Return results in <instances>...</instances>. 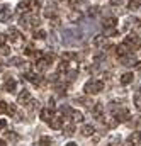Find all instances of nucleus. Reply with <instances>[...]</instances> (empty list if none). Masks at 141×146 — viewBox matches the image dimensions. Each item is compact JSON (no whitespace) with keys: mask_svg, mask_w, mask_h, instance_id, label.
I'll return each instance as SVG.
<instances>
[{"mask_svg":"<svg viewBox=\"0 0 141 146\" xmlns=\"http://www.w3.org/2000/svg\"><path fill=\"white\" fill-rule=\"evenodd\" d=\"M39 7H41L39 0H21L17 5V10L21 14H36Z\"/></svg>","mask_w":141,"mask_h":146,"instance_id":"1","label":"nucleus"},{"mask_svg":"<svg viewBox=\"0 0 141 146\" xmlns=\"http://www.w3.org/2000/svg\"><path fill=\"white\" fill-rule=\"evenodd\" d=\"M104 90V82L102 80H88L87 83H85V87H83V92L87 94V95H95V94H100Z\"/></svg>","mask_w":141,"mask_h":146,"instance_id":"2","label":"nucleus"},{"mask_svg":"<svg viewBox=\"0 0 141 146\" xmlns=\"http://www.w3.org/2000/svg\"><path fill=\"white\" fill-rule=\"evenodd\" d=\"M19 24H21V27H24V29H34L39 26V19L36 17L34 14H24L21 19H19Z\"/></svg>","mask_w":141,"mask_h":146,"instance_id":"3","label":"nucleus"},{"mask_svg":"<svg viewBox=\"0 0 141 146\" xmlns=\"http://www.w3.org/2000/svg\"><path fill=\"white\" fill-rule=\"evenodd\" d=\"M124 44H126V48L131 53H134V51H138L141 48V39L136 34H129L128 37H124Z\"/></svg>","mask_w":141,"mask_h":146,"instance_id":"4","label":"nucleus"},{"mask_svg":"<svg viewBox=\"0 0 141 146\" xmlns=\"http://www.w3.org/2000/svg\"><path fill=\"white\" fill-rule=\"evenodd\" d=\"M119 61L122 66H133L136 65V58H134V53H126L122 56H119Z\"/></svg>","mask_w":141,"mask_h":146,"instance_id":"5","label":"nucleus"},{"mask_svg":"<svg viewBox=\"0 0 141 146\" xmlns=\"http://www.w3.org/2000/svg\"><path fill=\"white\" fill-rule=\"evenodd\" d=\"M90 109H92V114H94V117H95L97 121H104V119H106V117H104V106H102L100 102H99V104H94Z\"/></svg>","mask_w":141,"mask_h":146,"instance_id":"6","label":"nucleus"},{"mask_svg":"<svg viewBox=\"0 0 141 146\" xmlns=\"http://www.w3.org/2000/svg\"><path fill=\"white\" fill-rule=\"evenodd\" d=\"M26 78L31 82V83H34V85H43V76L39 75V72H26Z\"/></svg>","mask_w":141,"mask_h":146,"instance_id":"7","label":"nucleus"},{"mask_svg":"<svg viewBox=\"0 0 141 146\" xmlns=\"http://www.w3.org/2000/svg\"><path fill=\"white\" fill-rule=\"evenodd\" d=\"M12 15L10 5H0V22H9Z\"/></svg>","mask_w":141,"mask_h":146,"instance_id":"8","label":"nucleus"},{"mask_svg":"<svg viewBox=\"0 0 141 146\" xmlns=\"http://www.w3.org/2000/svg\"><path fill=\"white\" fill-rule=\"evenodd\" d=\"M9 37H10V42L12 44H21L22 42V34L17 29H14V27L9 29Z\"/></svg>","mask_w":141,"mask_h":146,"instance_id":"9","label":"nucleus"},{"mask_svg":"<svg viewBox=\"0 0 141 146\" xmlns=\"http://www.w3.org/2000/svg\"><path fill=\"white\" fill-rule=\"evenodd\" d=\"M43 15H44L46 19H49V21H51V19L56 15V5H55V3H48V5H46V9H44V12H43Z\"/></svg>","mask_w":141,"mask_h":146,"instance_id":"10","label":"nucleus"},{"mask_svg":"<svg viewBox=\"0 0 141 146\" xmlns=\"http://www.w3.org/2000/svg\"><path fill=\"white\" fill-rule=\"evenodd\" d=\"M55 117V112H53V109L51 107H44V109H41V119L43 121H49V119H53Z\"/></svg>","mask_w":141,"mask_h":146,"instance_id":"11","label":"nucleus"},{"mask_svg":"<svg viewBox=\"0 0 141 146\" xmlns=\"http://www.w3.org/2000/svg\"><path fill=\"white\" fill-rule=\"evenodd\" d=\"M15 87H17V83H15V80L10 76V78H7L5 80V83H3V90L5 92H14L15 90Z\"/></svg>","mask_w":141,"mask_h":146,"instance_id":"12","label":"nucleus"},{"mask_svg":"<svg viewBox=\"0 0 141 146\" xmlns=\"http://www.w3.org/2000/svg\"><path fill=\"white\" fill-rule=\"evenodd\" d=\"M29 99H31V94H29L27 90H21V94H19V97H17V102H19L21 106H26Z\"/></svg>","mask_w":141,"mask_h":146,"instance_id":"13","label":"nucleus"},{"mask_svg":"<svg viewBox=\"0 0 141 146\" xmlns=\"http://www.w3.org/2000/svg\"><path fill=\"white\" fill-rule=\"evenodd\" d=\"M48 122H49V127L51 129H61V126H63V119L61 117H53Z\"/></svg>","mask_w":141,"mask_h":146,"instance_id":"14","label":"nucleus"},{"mask_svg":"<svg viewBox=\"0 0 141 146\" xmlns=\"http://www.w3.org/2000/svg\"><path fill=\"white\" fill-rule=\"evenodd\" d=\"M80 133H82V136L88 138V136H92V134L95 133V129H94V126H90V124H83L82 129H80Z\"/></svg>","mask_w":141,"mask_h":146,"instance_id":"15","label":"nucleus"},{"mask_svg":"<svg viewBox=\"0 0 141 146\" xmlns=\"http://www.w3.org/2000/svg\"><path fill=\"white\" fill-rule=\"evenodd\" d=\"M119 109H122V102H117V100H114V102H110V104L107 106V110H109L112 115H114Z\"/></svg>","mask_w":141,"mask_h":146,"instance_id":"16","label":"nucleus"},{"mask_svg":"<svg viewBox=\"0 0 141 146\" xmlns=\"http://www.w3.org/2000/svg\"><path fill=\"white\" fill-rule=\"evenodd\" d=\"M140 133H133V134H129L128 136V145L129 146H136V145H140Z\"/></svg>","mask_w":141,"mask_h":146,"instance_id":"17","label":"nucleus"},{"mask_svg":"<svg viewBox=\"0 0 141 146\" xmlns=\"http://www.w3.org/2000/svg\"><path fill=\"white\" fill-rule=\"evenodd\" d=\"M133 80H134V75L131 72L124 73V75L121 76V85H129V83H133Z\"/></svg>","mask_w":141,"mask_h":146,"instance_id":"18","label":"nucleus"},{"mask_svg":"<svg viewBox=\"0 0 141 146\" xmlns=\"http://www.w3.org/2000/svg\"><path fill=\"white\" fill-rule=\"evenodd\" d=\"M61 129H63V134H65V136H71V134L75 133V124H73V122L63 124V126H61Z\"/></svg>","mask_w":141,"mask_h":146,"instance_id":"19","label":"nucleus"},{"mask_svg":"<svg viewBox=\"0 0 141 146\" xmlns=\"http://www.w3.org/2000/svg\"><path fill=\"white\" fill-rule=\"evenodd\" d=\"M94 44L97 46V48H106V44H107V37L104 36V34H99V36H95V39H94Z\"/></svg>","mask_w":141,"mask_h":146,"instance_id":"20","label":"nucleus"},{"mask_svg":"<svg viewBox=\"0 0 141 146\" xmlns=\"http://www.w3.org/2000/svg\"><path fill=\"white\" fill-rule=\"evenodd\" d=\"M114 49H116L117 58H119V56H122V54H126V53H131V51L126 48V44H124V42H122V44H119V46H114Z\"/></svg>","mask_w":141,"mask_h":146,"instance_id":"21","label":"nucleus"},{"mask_svg":"<svg viewBox=\"0 0 141 146\" xmlns=\"http://www.w3.org/2000/svg\"><path fill=\"white\" fill-rule=\"evenodd\" d=\"M104 29H107V27H116L117 26V19L116 17H107V19H104Z\"/></svg>","mask_w":141,"mask_h":146,"instance_id":"22","label":"nucleus"},{"mask_svg":"<svg viewBox=\"0 0 141 146\" xmlns=\"http://www.w3.org/2000/svg\"><path fill=\"white\" fill-rule=\"evenodd\" d=\"M26 107H27L29 112H34V110L39 109V102H37V100H33V99H29L27 104H26Z\"/></svg>","mask_w":141,"mask_h":146,"instance_id":"23","label":"nucleus"},{"mask_svg":"<svg viewBox=\"0 0 141 146\" xmlns=\"http://www.w3.org/2000/svg\"><path fill=\"white\" fill-rule=\"evenodd\" d=\"M70 114H71V117H73L75 122H82V121H83V112H80V110H71Z\"/></svg>","mask_w":141,"mask_h":146,"instance_id":"24","label":"nucleus"},{"mask_svg":"<svg viewBox=\"0 0 141 146\" xmlns=\"http://www.w3.org/2000/svg\"><path fill=\"white\" fill-rule=\"evenodd\" d=\"M68 19L73 21V22H76L78 19H82V12L80 10H71L70 14H68Z\"/></svg>","mask_w":141,"mask_h":146,"instance_id":"25","label":"nucleus"},{"mask_svg":"<svg viewBox=\"0 0 141 146\" xmlns=\"http://www.w3.org/2000/svg\"><path fill=\"white\" fill-rule=\"evenodd\" d=\"M56 72H58V73H67V72H68V61H67V60L60 61V65H58Z\"/></svg>","mask_w":141,"mask_h":146,"instance_id":"26","label":"nucleus"},{"mask_svg":"<svg viewBox=\"0 0 141 146\" xmlns=\"http://www.w3.org/2000/svg\"><path fill=\"white\" fill-rule=\"evenodd\" d=\"M75 102H76V104H83L85 107H92V106H94V104H92V100H90L88 97H80V99H76Z\"/></svg>","mask_w":141,"mask_h":146,"instance_id":"27","label":"nucleus"},{"mask_svg":"<svg viewBox=\"0 0 141 146\" xmlns=\"http://www.w3.org/2000/svg\"><path fill=\"white\" fill-rule=\"evenodd\" d=\"M9 65H14V66H21V65H26V63H24V60H22V58L15 56V58H10Z\"/></svg>","mask_w":141,"mask_h":146,"instance_id":"28","label":"nucleus"},{"mask_svg":"<svg viewBox=\"0 0 141 146\" xmlns=\"http://www.w3.org/2000/svg\"><path fill=\"white\" fill-rule=\"evenodd\" d=\"M131 27H133L134 31H140V29H141V19L133 17V19H131Z\"/></svg>","mask_w":141,"mask_h":146,"instance_id":"29","label":"nucleus"},{"mask_svg":"<svg viewBox=\"0 0 141 146\" xmlns=\"http://www.w3.org/2000/svg\"><path fill=\"white\" fill-rule=\"evenodd\" d=\"M134 106H136V109L141 112V90H138L136 95H134Z\"/></svg>","mask_w":141,"mask_h":146,"instance_id":"30","label":"nucleus"},{"mask_svg":"<svg viewBox=\"0 0 141 146\" xmlns=\"http://www.w3.org/2000/svg\"><path fill=\"white\" fill-rule=\"evenodd\" d=\"M51 145H53V139H51V138L43 136V138L39 139V146H51Z\"/></svg>","mask_w":141,"mask_h":146,"instance_id":"31","label":"nucleus"},{"mask_svg":"<svg viewBox=\"0 0 141 146\" xmlns=\"http://www.w3.org/2000/svg\"><path fill=\"white\" fill-rule=\"evenodd\" d=\"M34 39H46V33L43 29H36L34 31Z\"/></svg>","mask_w":141,"mask_h":146,"instance_id":"32","label":"nucleus"},{"mask_svg":"<svg viewBox=\"0 0 141 146\" xmlns=\"http://www.w3.org/2000/svg\"><path fill=\"white\" fill-rule=\"evenodd\" d=\"M5 114H9V115H15V106H14V104H7V110H5Z\"/></svg>","mask_w":141,"mask_h":146,"instance_id":"33","label":"nucleus"},{"mask_svg":"<svg viewBox=\"0 0 141 146\" xmlns=\"http://www.w3.org/2000/svg\"><path fill=\"white\" fill-rule=\"evenodd\" d=\"M138 7H140V0H131V2H129V9H131V10H134V9H138Z\"/></svg>","mask_w":141,"mask_h":146,"instance_id":"34","label":"nucleus"},{"mask_svg":"<svg viewBox=\"0 0 141 146\" xmlns=\"http://www.w3.org/2000/svg\"><path fill=\"white\" fill-rule=\"evenodd\" d=\"M71 110L68 109V107H65V106H63V107H60V114H61V115H67V114H70Z\"/></svg>","mask_w":141,"mask_h":146,"instance_id":"35","label":"nucleus"},{"mask_svg":"<svg viewBox=\"0 0 141 146\" xmlns=\"http://www.w3.org/2000/svg\"><path fill=\"white\" fill-rule=\"evenodd\" d=\"M7 110V102H3V100H0V114H3Z\"/></svg>","mask_w":141,"mask_h":146,"instance_id":"36","label":"nucleus"},{"mask_svg":"<svg viewBox=\"0 0 141 146\" xmlns=\"http://www.w3.org/2000/svg\"><path fill=\"white\" fill-rule=\"evenodd\" d=\"M5 42H7V37H5V34L0 33V46H5Z\"/></svg>","mask_w":141,"mask_h":146,"instance_id":"37","label":"nucleus"},{"mask_svg":"<svg viewBox=\"0 0 141 146\" xmlns=\"http://www.w3.org/2000/svg\"><path fill=\"white\" fill-rule=\"evenodd\" d=\"M9 48H5V46H0V54H9Z\"/></svg>","mask_w":141,"mask_h":146,"instance_id":"38","label":"nucleus"},{"mask_svg":"<svg viewBox=\"0 0 141 146\" xmlns=\"http://www.w3.org/2000/svg\"><path fill=\"white\" fill-rule=\"evenodd\" d=\"M5 138H7V139H14V141L17 139V136H15V134H12V133H7V134H5Z\"/></svg>","mask_w":141,"mask_h":146,"instance_id":"39","label":"nucleus"},{"mask_svg":"<svg viewBox=\"0 0 141 146\" xmlns=\"http://www.w3.org/2000/svg\"><path fill=\"white\" fill-rule=\"evenodd\" d=\"M5 126H7V121L5 119H0V129H3Z\"/></svg>","mask_w":141,"mask_h":146,"instance_id":"40","label":"nucleus"},{"mask_svg":"<svg viewBox=\"0 0 141 146\" xmlns=\"http://www.w3.org/2000/svg\"><path fill=\"white\" fill-rule=\"evenodd\" d=\"M0 146H5V139H0Z\"/></svg>","mask_w":141,"mask_h":146,"instance_id":"41","label":"nucleus"},{"mask_svg":"<svg viewBox=\"0 0 141 146\" xmlns=\"http://www.w3.org/2000/svg\"><path fill=\"white\" fill-rule=\"evenodd\" d=\"M65 146H76L75 143H68V145H65Z\"/></svg>","mask_w":141,"mask_h":146,"instance_id":"42","label":"nucleus"}]
</instances>
